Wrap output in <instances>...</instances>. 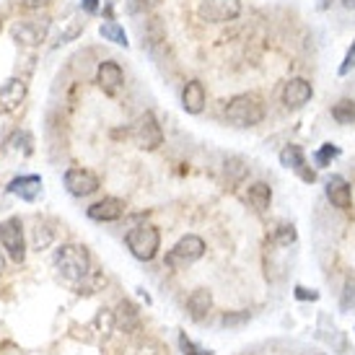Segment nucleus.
<instances>
[{"mask_svg": "<svg viewBox=\"0 0 355 355\" xmlns=\"http://www.w3.org/2000/svg\"><path fill=\"white\" fill-rule=\"evenodd\" d=\"M55 267H58L60 277L68 283L70 288H76L78 293H83V288L89 286L91 277V254L86 247L80 244H62L55 252Z\"/></svg>", "mask_w": 355, "mask_h": 355, "instance_id": "nucleus-1", "label": "nucleus"}, {"mask_svg": "<svg viewBox=\"0 0 355 355\" xmlns=\"http://www.w3.org/2000/svg\"><path fill=\"white\" fill-rule=\"evenodd\" d=\"M265 119V104L254 94H239L226 104V122L239 130L257 128Z\"/></svg>", "mask_w": 355, "mask_h": 355, "instance_id": "nucleus-2", "label": "nucleus"}, {"mask_svg": "<svg viewBox=\"0 0 355 355\" xmlns=\"http://www.w3.org/2000/svg\"><path fill=\"white\" fill-rule=\"evenodd\" d=\"M125 244H128L130 254L140 259V262H150L153 257L158 254L161 249V231L150 223H143V226H135L128 231L125 236Z\"/></svg>", "mask_w": 355, "mask_h": 355, "instance_id": "nucleus-3", "label": "nucleus"}, {"mask_svg": "<svg viewBox=\"0 0 355 355\" xmlns=\"http://www.w3.org/2000/svg\"><path fill=\"white\" fill-rule=\"evenodd\" d=\"M130 138L135 140V146L140 150H156L158 146H164V130L158 125V119L153 112H143L132 128H130Z\"/></svg>", "mask_w": 355, "mask_h": 355, "instance_id": "nucleus-4", "label": "nucleus"}, {"mask_svg": "<svg viewBox=\"0 0 355 355\" xmlns=\"http://www.w3.org/2000/svg\"><path fill=\"white\" fill-rule=\"evenodd\" d=\"M205 254V241L195 234H187V236H182L174 244V249H168L166 254V267L171 270H179V267H187V265H195L200 257Z\"/></svg>", "mask_w": 355, "mask_h": 355, "instance_id": "nucleus-5", "label": "nucleus"}, {"mask_svg": "<svg viewBox=\"0 0 355 355\" xmlns=\"http://www.w3.org/2000/svg\"><path fill=\"white\" fill-rule=\"evenodd\" d=\"M0 244L8 252V257L21 265L26 259V241H24V226L19 218H8L0 223Z\"/></svg>", "mask_w": 355, "mask_h": 355, "instance_id": "nucleus-6", "label": "nucleus"}, {"mask_svg": "<svg viewBox=\"0 0 355 355\" xmlns=\"http://www.w3.org/2000/svg\"><path fill=\"white\" fill-rule=\"evenodd\" d=\"M200 19L207 24H226L239 19L241 13V0H202L200 3Z\"/></svg>", "mask_w": 355, "mask_h": 355, "instance_id": "nucleus-7", "label": "nucleus"}, {"mask_svg": "<svg viewBox=\"0 0 355 355\" xmlns=\"http://www.w3.org/2000/svg\"><path fill=\"white\" fill-rule=\"evenodd\" d=\"M65 187L73 198H89L101 187V182L91 168H68L65 171Z\"/></svg>", "mask_w": 355, "mask_h": 355, "instance_id": "nucleus-8", "label": "nucleus"}, {"mask_svg": "<svg viewBox=\"0 0 355 355\" xmlns=\"http://www.w3.org/2000/svg\"><path fill=\"white\" fill-rule=\"evenodd\" d=\"M314 96V89L306 78H291L283 86V104L286 109H301L306 107Z\"/></svg>", "mask_w": 355, "mask_h": 355, "instance_id": "nucleus-9", "label": "nucleus"}, {"mask_svg": "<svg viewBox=\"0 0 355 355\" xmlns=\"http://www.w3.org/2000/svg\"><path fill=\"white\" fill-rule=\"evenodd\" d=\"M125 200L119 198H104L99 202H94V205L86 210V216L91 220H96V223H112V220H119V218L125 216Z\"/></svg>", "mask_w": 355, "mask_h": 355, "instance_id": "nucleus-10", "label": "nucleus"}, {"mask_svg": "<svg viewBox=\"0 0 355 355\" xmlns=\"http://www.w3.org/2000/svg\"><path fill=\"white\" fill-rule=\"evenodd\" d=\"M327 200L337 207V210H343L347 213L350 207H353V192H350V184H347L345 177H340V174H332V177L327 179Z\"/></svg>", "mask_w": 355, "mask_h": 355, "instance_id": "nucleus-11", "label": "nucleus"}, {"mask_svg": "<svg viewBox=\"0 0 355 355\" xmlns=\"http://www.w3.org/2000/svg\"><path fill=\"white\" fill-rule=\"evenodd\" d=\"M26 99V83L21 78H10L0 86V114H10Z\"/></svg>", "mask_w": 355, "mask_h": 355, "instance_id": "nucleus-12", "label": "nucleus"}, {"mask_svg": "<svg viewBox=\"0 0 355 355\" xmlns=\"http://www.w3.org/2000/svg\"><path fill=\"white\" fill-rule=\"evenodd\" d=\"M96 83H99V89L109 96H114L119 89H122V83H125V73L119 68V62L114 60H104L96 70Z\"/></svg>", "mask_w": 355, "mask_h": 355, "instance_id": "nucleus-13", "label": "nucleus"}, {"mask_svg": "<svg viewBox=\"0 0 355 355\" xmlns=\"http://www.w3.org/2000/svg\"><path fill=\"white\" fill-rule=\"evenodd\" d=\"M280 164L286 168H291V171H296V174H301V179L304 182H314L316 174L311 171V168H306V156H304V148L301 146H286V148L280 150Z\"/></svg>", "mask_w": 355, "mask_h": 355, "instance_id": "nucleus-14", "label": "nucleus"}, {"mask_svg": "<svg viewBox=\"0 0 355 355\" xmlns=\"http://www.w3.org/2000/svg\"><path fill=\"white\" fill-rule=\"evenodd\" d=\"M47 29H50V21H21L13 26V37L21 44H40L47 37Z\"/></svg>", "mask_w": 355, "mask_h": 355, "instance_id": "nucleus-15", "label": "nucleus"}, {"mask_svg": "<svg viewBox=\"0 0 355 355\" xmlns=\"http://www.w3.org/2000/svg\"><path fill=\"white\" fill-rule=\"evenodd\" d=\"M8 192L16 195V198L26 200V202H34V200L42 195V177L37 174H29V177H16L8 184Z\"/></svg>", "mask_w": 355, "mask_h": 355, "instance_id": "nucleus-16", "label": "nucleus"}, {"mask_svg": "<svg viewBox=\"0 0 355 355\" xmlns=\"http://www.w3.org/2000/svg\"><path fill=\"white\" fill-rule=\"evenodd\" d=\"M205 101H207V94H205V86L200 83V80H189L184 91H182V107L187 114H200L202 109H205Z\"/></svg>", "mask_w": 355, "mask_h": 355, "instance_id": "nucleus-17", "label": "nucleus"}, {"mask_svg": "<svg viewBox=\"0 0 355 355\" xmlns=\"http://www.w3.org/2000/svg\"><path fill=\"white\" fill-rule=\"evenodd\" d=\"M213 309V293L207 288H195L187 298V314L195 319V322H202Z\"/></svg>", "mask_w": 355, "mask_h": 355, "instance_id": "nucleus-18", "label": "nucleus"}, {"mask_svg": "<svg viewBox=\"0 0 355 355\" xmlns=\"http://www.w3.org/2000/svg\"><path fill=\"white\" fill-rule=\"evenodd\" d=\"M114 324L122 332H138L140 329V311L132 301H119L117 311H114Z\"/></svg>", "mask_w": 355, "mask_h": 355, "instance_id": "nucleus-19", "label": "nucleus"}, {"mask_svg": "<svg viewBox=\"0 0 355 355\" xmlns=\"http://www.w3.org/2000/svg\"><path fill=\"white\" fill-rule=\"evenodd\" d=\"M247 202L252 205V210L265 213L267 207H270V202H272V187H270L267 182H254V184H249Z\"/></svg>", "mask_w": 355, "mask_h": 355, "instance_id": "nucleus-20", "label": "nucleus"}, {"mask_svg": "<svg viewBox=\"0 0 355 355\" xmlns=\"http://www.w3.org/2000/svg\"><path fill=\"white\" fill-rule=\"evenodd\" d=\"M99 34L104 37L107 42H114V44H119V47H128V31L119 26L117 21H104L99 26Z\"/></svg>", "mask_w": 355, "mask_h": 355, "instance_id": "nucleus-21", "label": "nucleus"}, {"mask_svg": "<svg viewBox=\"0 0 355 355\" xmlns=\"http://www.w3.org/2000/svg\"><path fill=\"white\" fill-rule=\"evenodd\" d=\"M332 119L340 125H353L355 122V99H340L332 107Z\"/></svg>", "mask_w": 355, "mask_h": 355, "instance_id": "nucleus-22", "label": "nucleus"}, {"mask_svg": "<svg viewBox=\"0 0 355 355\" xmlns=\"http://www.w3.org/2000/svg\"><path fill=\"white\" fill-rule=\"evenodd\" d=\"M337 156H340V148L332 146V143H324V146L314 153V161H316V166L319 168H324V166H329V161L337 158Z\"/></svg>", "mask_w": 355, "mask_h": 355, "instance_id": "nucleus-23", "label": "nucleus"}, {"mask_svg": "<svg viewBox=\"0 0 355 355\" xmlns=\"http://www.w3.org/2000/svg\"><path fill=\"white\" fill-rule=\"evenodd\" d=\"M296 241V228L293 226H280L275 234V244H280V247H291Z\"/></svg>", "mask_w": 355, "mask_h": 355, "instance_id": "nucleus-24", "label": "nucleus"}, {"mask_svg": "<svg viewBox=\"0 0 355 355\" xmlns=\"http://www.w3.org/2000/svg\"><path fill=\"white\" fill-rule=\"evenodd\" d=\"M52 244V231L44 226H37V231H34V249H47Z\"/></svg>", "mask_w": 355, "mask_h": 355, "instance_id": "nucleus-25", "label": "nucleus"}, {"mask_svg": "<svg viewBox=\"0 0 355 355\" xmlns=\"http://www.w3.org/2000/svg\"><path fill=\"white\" fill-rule=\"evenodd\" d=\"M353 68H355V40H353V44H350V50H347L345 60H343V65H340V76H347Z\"/></svg>", "mask_w": 355, "mask_h": 355, "instance_id": "nucleus-26", "label": "nucleus"}, {"mask_svg": "<svg viewBox=\"0 0 355 355\" xmlns=\"http://www.w3.org/2000/svg\"><path fill=\"white\" fill-rule=\"evenodd\" d=\"M179 343H182V347H184V355H210V350H202V347H195L192 343H189L187 337L182 335L179 337Z\"/></svg>", "mask_w": 355, "mask_h": 355, "instance_id": "nucleus-27", "label": "nucleus"}, {"mask_svg": "<svg viewBox=\"0 0 355 355\" xmlns=\"http://www.w3.org/2000/svg\"><path fill=\"white\" fill-rule=\"evenodd\" d=\"M161 0H130V10H153Z\"/></svg>", "mask_w": 355, "mask_h": 355, "instance_id": "nucleus-28", "label": "nucleus"}, {"mask_svg": "<svg viewBox=\"0 0 355 355\" xmlns=\"http://www.w3.org/2000/svg\"><path fill=\"white\" fill-rule=\"evenodd\" d=\"M293 296H296L298 301H316V298H319V293H316V291H309V288H304V286H296Z\"/></svg>", "mask_w": 355, "mask_h": 355, "instance_id": "nucleus-29", "label": "nucleus"}, {"mask_svg": "<svg viewBox=\"0 0 355 355\" xmlns=\"http://www.w3.org/2000/svg\"><path fill=\"white\" fill-rule=\"evenodd\" d=\"M50 0H21V8H26V10H40L44 8Z\"/></svg>", "mask_w": 355, "mask_h": 355, "instance_id": "nucleus-30", "label": "nucleus"}, {"mask_svg": "<svg viewBox=\"0 0 355 355\" xmlns=\"http://www.w3.org/2000/svg\"><path fill=\"white\" fill-rule=\"evenodd\" d=\"M80 6H83L86 13H96L99 10V0H80Z\"/></svg>", "mask_w": 355, "mask_h": 355, "instance_id": "nucleus-31", "label": "nucleus"}, {"mask_svg": "<svg viewBox=\"0 0 355 355\" xmlns=\"http://www.w3.org/2000/svg\"><path fill=\"white\" fill-rule=\"evenodd\" d=\"M343 6H345L347 10H355V0H343Z\"/></svg>", "mask_w": 355, "mask_h": 355, "instance_id": "nucleus-32", "label": "nucleus"}, {"mask_svg": "<svg viewBox=\"0 0 355 355\" xmlns=\"http://www.w3.org/2000/svg\"><path fill=\"white\" fill-rule=\"evenodd\" d=\"M3 270H6V257H3V252H0V275H3Z\"/></svg>", "mask_w": 355, "mask_h": 355, "instance_id": "nucleus-33", "label": "nucleus"}, {"mask_svg": "<svg viewBox=\"0 0 355 355\" xmlns=\"http://www.w3.org/2000/svg\"><path fill=\"white\" fill-rule=\"evenodd\" d=\"M0 29H3V19H0Z\"/></svg>", "mask_w": 355, "mask_h": 355, "instance_id": "nucleus-34", "label": "nucleus"}]
</instances>
